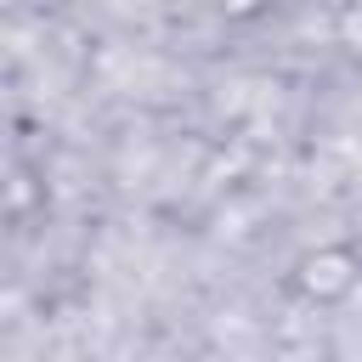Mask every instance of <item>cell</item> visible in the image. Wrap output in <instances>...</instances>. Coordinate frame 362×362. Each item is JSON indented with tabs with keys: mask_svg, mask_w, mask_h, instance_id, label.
Masks as SVG:
<instances>
[{
	"mask_svg": "<svg viewBox=\"0 0 362 362\" xmlns=\"http://www.w3.org/2000/svg\"><path fill=\"white\" fill-rule=\"evenodd\" d=\"M362 288V255L351 243H317L288 266V294L305 305H345Z\"/></svg>",
	"mask_w": 362,
	"mask_h": 362,
	"instance_id": "1",
	"label": "cell"
}]
</instances>
